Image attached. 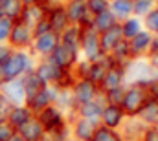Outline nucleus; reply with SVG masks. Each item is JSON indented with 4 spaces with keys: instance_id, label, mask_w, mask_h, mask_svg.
<instances>
[{
    "instance_id": "obj_1",
    "label": "nucleus",
    "mask_w": 158,
    "mask_h": 141,
    "mask_svg": "<svg viewBox=\"0 0 158 141\" xmlns=\"http://www.w3.org/2000/svg\"><path fill=\"white\" fill-rule=\"evenodd\" d=\"M37 59L30 53V50H15L11 57L0 64V83L11 81V79H20L26 73L33 71Z\"/></svg>"
},
{
    "instance_id": "obj_2",
    "label": "nucleus",
    "mask_w": 158,
    "mask_h": 141,
    "mask_svg": "<svg viewBox=\"0 0 158 141\" xmlns=\"http://www.w3.org/2000/svg\"><path fill=\"white\" fill-rule=\"evenodd\" d=\"M147 99L149 97H147L145 86L134 84V83H127L125 84V95H123V101H121L119 106H121V110L125 112L127 117H136Z\"/></svg>"
},
{
    "instance_id": "obj_3",
    "label": "nucleus",
    "mask_w": 158,
    "mask_h": 141,
    "mask_svg": "<svg viewBox=\"0 0 158 141\" xmlns=\"http://www.w3.org/2000/svg\"><path fill=\"white\" fill-rule=\"evenodd\" d=\"M79 51H81V59L94 62L99 55H101V48H99V33L92 28H81V42H79Z\"/></svg>"
},
{
    "instance_id": "obj_4",
    "label": "nucleus",
    "mask_w": 158,
    "mask_h": 141,
    "mask_svg": "<svg viewBox=\"0 0 158 141\" xmlns=\"http://www.w3.org/2000/svg\"><path fill=\"white\" fill-rule=\"evenodd\" d=\"M35 117L39 119V123L42 125L44 132H48V130H59V128L68 127L66 114L57 105H50V106H46V108H42L39 114H35Z\"/></svg>"
},
{
    "instance_id": "obj_5",
    "label": "nucleus",
    "mask_w": 158,
    "mask_h": 141,
    "mask_svg": "<svg viewBox=\"0 0 158 141\" xmlns=\"http://www.w3.org/2000/svg\"><path fill=\"white\" fill-rule=\"evenodd\" d=\"M48 59L53 61L63 70H74V66L77 64L79 59H81V51L77 48H70V46H64V44L59 42L57 48L52 51V55Z\"/></svg>"
},
{
    "instance_id": "obj_6",
    "label": "nucleus",
    "mask_w": 158,
    "mask_h": 141,
    "mask_svg": "<svg viewBox=\"0 0 158 141\" xmlns=\"http://www.w3.org/2000/svg\"><path fill=\"white\" fill-rule=\"evenodd\" d=\"M70 92H72L76 108H77L79 105L88 103V101H94V99L101 94L99 86L94 84V83L88 81V79H76V83H74V86L70 88Z\"/></svg>"
},
{
    "instance_id": "obj_7",
    "label": "nucleus",
    "mask_w": 158,
    "mask_h": 141,
    "mask_svg": "<svg viewBox=\"0 0 158 141\" xmlns=\"http://www.w3.org/2000/svg\"><path fill=\"white\" fill-rule=\"evenodd\" d=\"M59 44V35L53 33V31H48V33H42L39 37H33V42L30 46V53L35 57V59H46L52 55V51L57 48Z\"/></svg>"
},
{
    "instance_id": "obj_8",
    "label": "nucleus",
    "mask_w": 158,
    "mask_h": 141,
    "mask_svg": "<svg viewBox=\"0 0 158 141\" xmlns=\"http://www.w3.org/2000/svg\"><path fill=\"white\" fill-rule=\"evenodd\" d=\"M31 42H33V30L20 20H15L9 38H7V44L13 50H30Z\"/></svg>"
},
{
    "instance_id": "obj_9",
    "label": "nucleus",
    "mask_w": 158,
    "mask_h": 141,
    "mask_svg": "<svg viewBox=\"0 0 158 141\" xmlns=\"http://www.w3.org/2000/svg\"><path fill=\"white\" fill-rule=\"evenodd\" d=\"M64 9H66L70 24H76L81 28L92 26L94 17L86 9V0H68V2H64Z\"/></svg>"
},
{
    "instance_id": "obj_10",
    "label": "nucleus",
    "mask_w": 158,
    "mask_h": 141,
    "mask_svg": "<svg viewBox=\"0 0 158 141\" xmlns=\"http://www.w3.org/2000/svg\"><path fill=\"white\" fill-rule=\"evenodd\" d=\"M33 71L39 75L40 81H42L44 84H57V83L61 81V77L64 75L66 70L59 68L53 61H50V59L46 57V59H37Z\"/></svg>"
},
{
    "instance_id": "obj_11",
    "label": "nucleus",
    "mask_w": 158,
    "mask_h": 141,
    "mask_svg": "<svg viewBox=\"0 0 158 141\" xmlns=\"http://www.w3.org/2000/svg\"><path fill=\"white\" fill-rule=\"evenodd\" d=\"M57 94H59V88L55 84H46L37 95H33L30 101H26V106L33 114H39L42 108H46V106H50V105H55Z\"/></svg>"
},
{
    "instance_id": "obj_12",
    "label": "nucleus",
    "mask_w": 158,
    "mask_h": 141,
    "mask_svg": "<svg viewBox=\"0 0 158 141\" xmlns=\"http://www.w3.org/2000/svg\"><path fill=\"white\" fill-rule=\"evenodd\" d=\"M68 125H70V138L77 141H90L94 132H96V128L99 127V125H94L92 121L83 119L79 115H74L68 121Z\"/></svg>"
},
{
    "instance_id": "obj_13",
    "label": "nucleus",
    "mask_w": 158,
    "mask_h": 141,
    "mask_svg": "<svg viewBox=\"0 0 158 141\" xmlns=\"http://www.w3.org/2000/svg\"><path fill=\"white\" fill-rule=\"evenodd\" d=\"M0 94L6 95L13 105H26V92H24V83L20 79H11L0 83Z\"/></svg>"
},
{
    "instance_id": "obj_14",
    "label": "nucleus",
    "mask_w": 158,
    "mask_h": 141,
    "mask_svg": "<svg viewBox=\"0 0 158 141\" xmlns=\"http://www.w3.org/2000/svg\"><path fill=\"white\" fill-rule=\"evenodd\" d=\"M103 106H105V101H103V95L99 94L94 101H88V103H85V105H79L77 108H76V115L92 121L94 125H99V123H101Z\"/></svg>"
},
{
    "instance_id": "obj_15",
    "label": "nucleus",
    "mask_w": 158,
    "mask_h": 141,
    "mask_svg": "<svg viewBox=\"0 0 158 141\" xmlns=\"http://www.w3.org/2000/svg\"><path fill=\"white\" fill-rule=\"evenodd\" d=\"M125 119H127V115L119 105H105L103 112H101V123L99 125L107 127L110 130H119L121 125L125 123Z\"/></svg>"
},
{
    "instance_id": "obj_16",
    "label": "nucleus",
    "mask_w": 158,
    "mask_h": 141,
    "mask_svg": "<svg viewBox=\"0 0 158 141\" xmlns=\"http://www.w3.org/2000/svg\"><path fill=\"white\" fill-rule=\"evenodd\" d=\"M125 84H127V68L114 64L107 70L101 84H99V90L107 92V90H112V88H118V86H125Z\"/></svg>"
},
{
    "instance_id": "obj_17",
    "label": "nucleus",
    "mask_w": 158,
    "mask_h": 141,
    "mask_svg": "<svg viewBox=\"0 0 158 141\" xmlns=\"http://www.w3.org/2000/svg\"><path fill=\"white\" fill-rule=\"evenodd\" d=\"M46 18L50 22V28L53 33H63L68 26H70V20H68V15H66V9H64V4H55L53 7H50L46 11Z\"/></svg>"
},
{
    "instance_id": "obj_18",
    "label": "nucleus",
    "mask_w": 158,
    "mask_h": 141,
    "mask_svg": "<svg viewBox=\"0 0 158 141\" xmlns=\"http://www.w3.org/2000/svg\"><path fill=\"white\" fill-rule=\"evenodd\" d=\"M153 37L147 30H142L136 37H132L129 40V50H131V57L132 59H142V57H147V51H149V46H151V40Z\"/></svg>"
},
{
    "instance_id": "obj_19",
    "label": "nucleus",
    "mask_w": 158,
    "mask_h": 141,
    "mask_svg": "<svg viewBox=\"0 0 158 141\" xmlns=\"http://www.w3.org/2000/svg\"><path fill=\"white\" fill-rule=\"evenodd\" d=\"M145 128H147V125L142 123L138 117H127L118 132L125 141H142Z\"/></svg>"
},
{
    "instance_id": "obj_20",
    "label": "nucleus",
    "mask_w": 158,
    "mask_h": 141,
    "mask_svg": "<svg viewBox=\"0 0 158 141\" xmlns=\"http://www.w3.org/2000/svg\"><path fill=\"white\" fill-rule=\"evenodd\" d=\"M33 115H35V114H33L26 105H17V106L11 108V112H9V115H7V123H9L15 130H19V128L24 127Z\"/></svg>"
},
{
    "instance_id": "obj_21",
    "label": "nucleus",
    "mask_w": 158,
    "mask_h": 141,
    "mask_svg": "<svg viewBox=\"0 0 158 141\" xmlns=\"http://www.w3.org/2000/svg\"><path fill=\"white\" fill-rule=\"evenodd\" d=\"M121 38L123 37H121L119 24H116L114 28H110V30H107L103 33H99V48H101V53H110L114 50V46L118 44Z\"/></svg>"
},
{
    "instance_id": "obj_22",
    "label": "nucleus",
    "mask_w": 158,
    "mask_h": 141,
    "mask_svg": "<svg viewBox=\"0 0 158 141\" xmlns=\"http://www.w3.org/2000/svg\"><path fill=\"white\" fill-rule=\"evenodd\" d=\"M44 17H46V7H44L42 4H33V6H24V9H22L19 20L24 22L26 26L33 28L40 18H44Z\"/></svg>"
},
{
    "instance_id": "obj_23",
    "label": "nucleus",
    "mask_w": 158,
    "mask_h": 141,
    "mask_svg": "<svg viewBox=\"0 0 158 141\" xmlns=\"http://www.w3.org/2000/svg\"><path fill=\"white\" fill-rule=\"evenodd\" d=\"M17 132L20 134V138L24 141H40L42 134H44V128H42V125L39 123V119L33 115V117H31L24 127H20Z\"/></svg>"
},
{
    "instance_id": "obj_24",
    "label": "nucleus",
    "mask_w": 158,
    "mask_h": 141,
    "mask_svg": "<svg viewBox=\"0 0 158 141\" xmlns=\"http://www.w3.org/2000/svg\"><path fill=\"white\" fill-rule=\"evenodd\" d=\"M136 117L142 123H145L147 127H155V123L158 121V101L156 99H147Z\"/></svg>"
},
{
    "instance_id": "obj_25",
    "label": "nucleus",
    "mask_w": 158,
    "mask_h": 141,
    "mask_svg": "<svg viewBox=\"0 0 158 141\" xmlns=\"http://www.w3.org/2000/svg\"><path fill=\"white\" fill-rule=\"evenodd\" d=\"M119 28H121V37H123L125 40H131L132 37H136L142 30H143V20L132 15V17L121 20V22H119Z\"/></svg>"
},
{
    "instance_id": "obj_26",
    "label": "nucleus",
    "mask_w": 158,
    "mask_h": 141,
    "mask_svg": "<svg viewBox=\"0 0 158 141\" xmlns=\"http://www.w3.org/2000/svg\"><path fill=\"white\" fill-rule=\"evenodd\" d=\"M22 83H24V92H26V101H30L33 95H37L40 90L46 86L42 81H40V77L35 73V71H30V73H26L24 77H22Z\"/></svg>"
},
{
    "instance_id": "obj_27",
    "label": "nucleus",
    "mask_w": 158,
    "mask_h": 141,
    "mask_svg": "<svg viewBox=\"0 0 158 141\" xmlns=\"http://www.w3.org/2000/svg\"><path fill=\"white\" fill-rule=\"evenodd\" d=\"M116 24H119V22L116 20V17L110 13V9H107V11H103L99 15H94V18H92V28L98 33H103V31L114 28Z\"/></svg>"
},
{
    "instance_id": "obj_28",
    "label": "nucleus",
    "mask_w": 158,
    "mask_h": 141,
    "mask_svg": "<svg viewBox=\"0 0 158 141\" xmlns=\"http://www.w3.org/2000/svg\"><path fill=\"white\" fill-rule=\"evenodd\" d=\"M109 9L116 17V20L121 22V20L132 17V0H110Z\"/></svg>"
},
{
    "instance_id": "obj_29",
    "label": "nucleus",
    "mask_w": 158,
    "mask_h": 141,
    "mask_svg": "<svg viewBox=\"0 0 158 141\" xmlns=\"http://www.w3.org/2000/svg\"><path fill=\"white\" fill-rule=\"evenodd\" d=\"M59 42L70 48H77L79 50V42H81V26L70 24L63 33H59Z\"/></svg>"
},
{
    "instance_id": "obj_30",
    "label": "nucleus",
    "mask_w": 158,
    "mask_h": 141,
    "mask_svg": "<svg viewBox=\"0 0 158 141\" xmlns=\"http://www.w3.org/2000/svg\"><path fill=\"white\" fill-rule=\"evenodd\" d=\"M0 9H2V15H4V17L11 18V20L15 22V20L20 18V13H22V9H24V4H22L20 0H6Z\"/></svg>"
},
{
    "instance_id": "obj_31",
    "label": "nucleus",
    "mask_w": 158,
    "mask_h": 141,
    "mask_svg": "<svg viewBox=\"0 0 158 141\" xmlns=\"http://www.w3.org/2000/svg\"><path fill=\"white\" fill-rule=\"evenodd\" d=\"M90 141H125V139L121 138V134L118 130H110V128L99 125L96 128V132H94V136H92Z\"/></svg>"
},
{
    "instance_id": "obj_32",
    "label": "nucleus",
    "mask_w": 158,
    "mask_h": 141,
    "mask_svg": "<svg viewBox=\"0 0 158 141\" xmlns=\"http://www.w3.org/2000/svg\"><path fill=\"white\" fill-rule=\"evenodd\" d=\"M153 7H156V0H132V15L143 18Z\"/></svg>"
},
{
    "instance_id": "obj_33",
    "label": "nucleus",
    "mask_w": 158,
    "mask_h": 141,
    "mask_svg": "<svg viewBox=\"0 0 158 141\" xmlns=\"http://www.w3.org/2000/svg\"><path fill=\"white\" fill-rule=\"evenodd\" d=\"M107 66H103L101 62H98V61H94V62H90V70H88V75H86V79L88 81H92L94 84H101V81H103V77H105V73H107Z\"/></svg>"
},
{
    "instance_id": "obj_34",
    "label": "nucleus",
    "mask_w": 158,
    "mask_h": 141,
    "mask_svg": "<svg viewBox=\"0 0 158 141\" xmlns=\"http://www.w3.org/2000/svg\"><path fill=\"white\" fill-rule=\"evenodd\" d=\"M101 95H103L105 105H121L123 95H125V86H118V88H112V90L101 92Z\"/></svg>"
},
{
    "instance_id": "obj_35",
    "label": "nucleus",
    "mask_w": 158,
    "mask_h": 141,
    "mask_svg": "<svg viewBox=\"0 0 158 141\" xmlns=\"http://www.w3.org/2000/svg\"><path fill=\"white\" fill-rule=\"evenodd\" d=\"M142 20H143V30H147L151 35L158 37V6L153 7Z\"/></svg>"
},
{
    "instance_id": "obj_36",
    "label": "nucleus",
    "mask_w": 158,
    "mask_h": 141,
    "mask_svg": "<svg viewBox=\"0 0 158 141\" xmlns=\"http://www.w3.org/2000/svg\"><path fill=\"white\" fill-rule=\"evenodd\" d=\"M66 139H70V125L64 127V128H59V130H48L40 138V141H66Z\"/></svg>"
},
{
    "instance_id": "obj_37",
    "label": "nucleus",
    "mask_w": 158,
    "mask_h": 141,
    "mask_svg": "<svg viewBox=\"0 0 158 141\" xmlns=\"http://www.w3.org/2000/svg\"><path fill=\"white\" fill-rule=\"evenodd\" d=\"M109 6H110V0H86V9L92 17L107 11Z\"/></svg>"
},
{
    "instance_id": "obj_38",
    "label": "nucleus",
    "mask_w": 158,
    "mask_h": 141,
    "mask_svg": "<svg viewBox=\"0 0 158 141\" xmlns=\"http://www.w3.org/2000/svg\"><path fill=\"white\" fill-rule=\"evenodd\" d=\"M11 28H13V20L7 17H2L0 18V42H7Z\"/></svg>"
},
{
    "instance_id": "obj_39",
    "label": "nucleus",
    "mask_w": 158,
    "mask_h": 141,
    "mask_svg": "<svg viewBox=\"0 0 158 141\" xmlns=\"http://www.w3.org/2000/svg\"><path fill=\"white\" fill-rule=\"evenodd\" d=\"M13 106L15 105H13L6 95L0 94V121H7V115H9V112H11Z\"/></svg>"
},
{
    "instance_id": "obj_40",
    "label": "nucleus",
    "mask_w": 158,
    "mask_h": 141,
    "mask_svg": "<svg viewBox=\"0 0 158 141\" xmlns=\"http://www.w3.org/2000/svg\"><path fill=\"white\" fill-rule=\"evenodd\" d=\"M145 92H147L149 99H156L158 101V75L145 83Z\"/></svg>"
},
{
    "instance_id": "obj_41",
    "label": "nucleus",
    "mask_w": 158,
    "mask_h": 141,
    "mask_svg": "<svg viewBox=\"0 0 158 141\" xmlns=\"http://www.w3.org/2000/svg\"><path fill=\"white\" fill-rule=\"evenodd\" d=\"M33 30V37H39L42 33H48V31H52V28H50V22H48V18L44 17V18H40L39 22L31 28Z\"/></svg>"
},
{
    "instance_id": "obj_42",
    "label": "nucleus",
    "mask_w": 158,
    "mask_h": 141,
    "mask_svg": "<svg viewBox=\"0 0 158 141\" xmlns=\"http://www.w3.org/2000/svg\"><path fill=\"white\" fill-rule=\"evenodd\" d=\"M17 130L7 123V121H0V141H7Z\"/></svg>"
},
{
    "instance_id": "obj_43",
    "label": "nucleus",
    "mask_w": 158,
    "mask_h": 141,
    "mask_svg": "<svg viewBox=\"0 0 158 141\" xmlns=\"http://www.w3.org/2000/svg\"><path fill=\"white\" fill-rule=\"evenodd\" d=\"M13 51H15V50H13L7 42H0V64H4V62L11 57Z\"/></svg>"
},
{
    "instance_id": "obj_44",
    "label": "nucleus",
    "mask_w": 158,
    "mask_h": 141,
    "mask_svg": "<svg viewBox=\"0 0 158 141\" xmlns=\"http://www.w3.org/2000/svg\"><path fill=\"white\" fill-rule=\"evenodd\" d=\"M142 141H158V128L156 127H147L143 132Z\"/></svg>"
},
{
    "instance_id": "obj_45",
    "label": "nucleus",
    "mask_w": 158,
    "mask_h": 141,
    "mask_svg": "<svg viewBox=\"0 0 158 141\" xmlns=\"http://www.w3.org/2000/svg\"><path fill=\"white\" fill-rule=\"evenodd\" d=\"M158 55V37L155 35L151 40V46H149V51H147V57H156Z\"/></svg>"
},
{
    "instance_id": "obj_46",
    "label": "nucleus",
    "mask_w": 158,
    "mask_h": 141,
    "mask_svg": "<svg viewBox=\"0 0 158 141\" xmlns=\"http://www.w3.org/2000/svg\"><path fill=\"white\" fill-rule=\"evenodd\" d=\"M24 6H33V4H40L42 0H20Z\"/></svg>"
},
{
    "instance_id": "obj_47",
    "label": "nucleus",
    "mask_w": 158,
    "mask_h": 141,
    "mask_svg": "<svg viewBox=\"0 0 158 141\" xmlns=\"http://www.w3.org/2000/svg\"><path fill=\"white\" fill-rule=\"evenodd\" d=\"M7 141H24V139L20 138V134H19V132H15V134H13V136H11Z\"/></svg>"
},
{
    "instance_id": "obj_48",
    "label": "nucleus",
    "mask_w": 158,
    "mask_h": 141,
    "mask_svg": "<svg viewBox=\"0 0 158 141\" xmlns=\"http://www.w3.org/2000/svg\"><path fill=\"white\" fill-rule=\"evenodd\" d=\"M4 2H6V0H0V7H2V4H4Z\"/></svg>"
},
{
    "instance_id": "obj_49",
    "label": "nucleus",
    "mask_w": 158,
    "mask_h": 141,
    "mask_svg": "<svg viewBox=\"0 0 158 141\" xmlns=\"http://www.w3.org/2000/svg\"><path fill=\"white\" fill-rule=\"evenodd\" d=\"M59 2H63V4H64V2H68V0H59Z\"/></svg>"
},
{
    "instance_id": "obj_50",
    "label": "nucleus",
    "mask_w": 158,
    "mask_h": 141,
    "mask_svg": "<svg viewBox=\"0 0 158 141\" xmlns=\"http://www.w3.org/2000/svg\"><path fill=\"white\" fill-rule=\"evenodd\" d=\"M66 141H77V139H72V138H70V139H66Z\"/></svg>"
},
{
    "instance_id": "obj_51",
    "label": "nucleus",
    "mask_w": 158,
    "mask_h": 141,
    "mask_svg": "<svg viewBox=\"0 0 158 141\" xmlns=\"http://www.w3.org/2000/svg\"><path fill=\"white\" fill-rule=\"evenodd\" d=\"M155 127H156V128H158V121H156V123H155Z\"/></svg>"
}]
</instances>
